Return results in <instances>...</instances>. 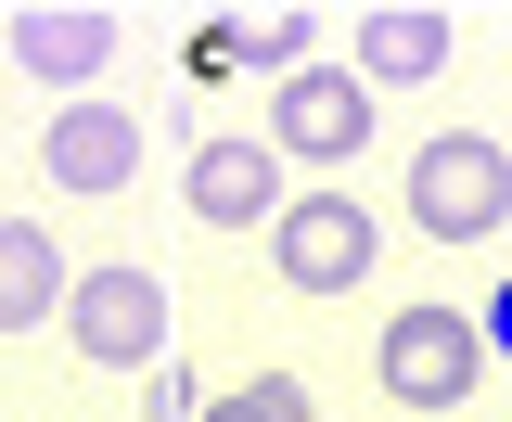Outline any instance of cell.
<instances>
[{
    "label": "cell",
    "mask_w": 512,
    "mask_h": 422,
    "mask_svg": "<svg viewBox=\"0 0 512 422\" xmlns=\"http://www.w3.org/2000/svg\"><path fill=\"white\" fill-rule=\"evenodd\" d=\"M500 218H512V154L487 128H436L410 154V231L423 243H487Z\"/></svg>",
    "instance_id": "obj_1"
},
{
    "label": "cell",
    "mask_w": 512,
    "mask_h": 422,
    "mask_svg": "<svg viewBox=\"0 0 512 422\" xmlns=\"http://www.w3.org/2000/svg\"><path fill=\"white\" fill-rule=\"evenodd\" d=\"M269 269L295 282V295H359L384 269V218L359 192H282V218H269Z\"/></svg>",
    "instance_id": "obj_2"
},
{
    "label": "cell",
    "mask_w": 512,
    "mask_h": 422,
    "mask_svg": "<svg viewBox=\"0 0 512 422\" xmlns=\"http://www.w3.org/2000/svg\"><path fill=\"white\" fill-rule=\"evenodd\" d=\"M474 371H487V333H474L461 307H397L384 346H372V384L397 397V410H436V422H461Z\"/></svg>",
    "instance_id": "obj_3"
},
{
    "label": "cell",
    "mask_w": 512,
    "mask_h": 422,
    "mask_svg": "<svg viewBox=\"0 0 512 422\" xmlns=\"http://www.w3.org/2000/svg\"><path fill=\"white\" fill-rule=\"evenodd\" d=\"M52 320L90 371H167V282L154 269H77Z\"/></svg>",
    "instance_id": "obj_4"
},
{
    "label": "cell",
    "mask_w": 512,
    "mask_h": 422,
    "mask_svg": "<svg viewBox=\"0 0 512 422\" xmlns=\"http://www.w3.org/2000/svg\"><path fill=\"white\" fill-rule=\"evenodd\" d=\"M359 141H372V90H359L346 64L269 77V154H282V167H346Z\"/></svg>",
    "instance_id": "obj_5"
},
{
    "label": "cell",
    "mask_w": 512,
    "mask_h": 422,
    "mask_svg": "<svg viewBox=\"0 0 512 422\" xmlns=\"http://www.w3.org/2000/svg\"><path fill=\"white\" fill-rule=\"evenodd\" d=\"M282 154H269V128H205L192 141V167H180V205L205 218V231H269L282 218Z\"/></svg>",
    "instance_id": "obj_6"
},
{
    "label": "cell",
    "mask_w": 512,
    "mask_h": 422,
    "mask_svg": "<svg viewBox=\"0 0 512 422\" xmlns=\"http://www.w3.org/2000/svg\"><path fill=\"white\" fill-rule=\"evenodd\" d=\"M39 180L52 192H128L141 180V116L128 103H64L39 128Z\"/></svg>",
    "instance_id": "obj_7"
},
{
    "label": "cell",
    "mask_w": 512,
    "mask_h": 422,
    "mask_svg": "<svg viewBox=\"0 0 512 422\" xmlns=\"http://www.w3.org/2000/svg\"><path fill=\"white\" fill-rule=\"evenodd\" d=\"M116 13H103V0H26V13H13V64H26V77H39V90H77V77H103V64H116Z\"/></svg>",
    "instance_id": "obj_8"
},
{
    "label": "cell",
    "mask_w": 512,
    "mask_h": 422,
    "mask_svg": "<svg viewBox=\"0 0 512 422\" xmlns=\"http://www.w3.org/2000/svg\"><path fill=\"white\" fill-rule=\"evenodd\" d=\"M436 64H448V13H436V0H384V13H359V64H346L359 90H423Z\"/></svg>",
    "instance_id": "obj_9"
},
{
    "label": "cell",
    "mask_w": 512,
    "mask_h": 422,
    "mask_svg": "<svg viewBox=\"0 0 512 422\" xmlns=\"http://www.w3.org/2000/svg\"><path fill=\"white\" fill-rule=\"evenodd\" d=\"M64 282H77L64 243L39 231V218H0V333H39V320L64 307Z\"/></svg>",
    "instance_id": "obj_10"
},
{
    "label": "cell",
    "mask_w": 512,
    "mask_h": 422,
    "mask_svg": "<svg viewBox=\"0 0 512 422\" xmlns=\"http://www.w3.org/2000/svg\"><path fill=\"white\" fill-rule=\"evenodd\" d=\"M308 26L320 13H231V26L205 39V64H269V77H295V64H308Z\"/></svg>",
    "instance_id": "obj_11"
},
{
    "label": "cell",
    "mask_w": 512,
    "mask_h": 422,
    "mask_svg": "<svg viewBox=\"0 0 512 422\" xmlns=\"http://www.w3.org/2000/svg\"><path fill=\"white\" fill-rule=\"evenodd\" d=\"M192 422H320V410H308L295 371H256V384H231V397H205Z\"/></svg>",
    "instance_id": "obj_12"
},
{
    "label": "cell",
    "mask_w": 512,
    "mask_h": 422,
    "mask_svg": "<svg viewBox=\"0 0 512 422\" xmlns=\"http://www.w3.org/2000/svg\"><path fill=\"white\" fill-rule=\"evenodd\" d=\"M474 333H487V359H512V282L487 295V320H474Z\"/></svg>",
    "instance_id": "obj_13"
},
{
    "label": "cell",
    "mask_w": 512,
    "mask_h": 422,
    "mask_svg": "<svg viewBox=\"0 0 512 422\" xmlns=\"http://www.w3.org/2000/svg\"><path fill=\"white\" fill-rule=\"evenodd\" d=\"M461 422H474V410H461Z\"/></svg>",
    "instance_id": "obj_14"
}]
</instances>
